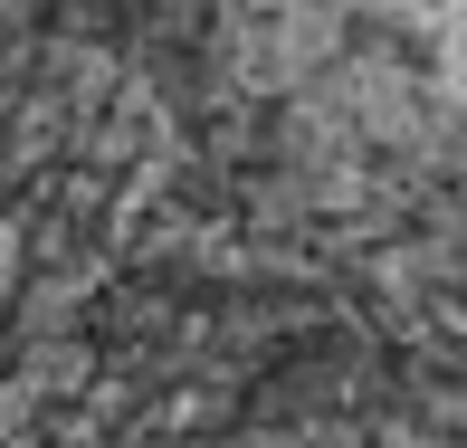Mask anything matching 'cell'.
<instances>
[{
    "label": "cell",
    "mask_w": 467,
    "mask_h": 448,
    "mask_svg": "<svg viewBox=\"0 0 467 448\" xmlns=\"http://www.w3.org/2000/svg\"><path fill=\"white\" fill-rule=\"evenodd\" d=\"M467 0H0V448H458Z\"/></svg>",
    "instance_id": "obj_1"
}]
</instances>
